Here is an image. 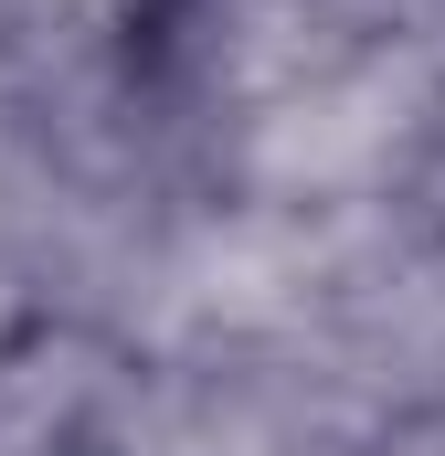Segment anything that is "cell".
<instances>
[{"label": "cell", "instance_id": "6da1fadb", "mask_svg": "<svg viewBox=\"0 0 445 456\" xmlns=\"http://www.w3.org/2000/svg\"><path fill=\"white\" fill-rule=\"evenodd\" d=\"M435 138H445V75L414 43H350L287 96L191 138L181 181L222 202H276V213H382L425 170Z\"/></svg>", "mask_w": 445, "mask_h": 456}, {"label": "cell", "instance_id": "7a4b0ae2", "mask_svg": "<svg viewBox=\"0 0 445 456\" xmlns=\"http://www.w3.org/2000/svg\"><path fill=\"white\" fill-rule=\"evenodd\" d=\"M371 403L339 393L308 350H213V361H138L107 456H360Z\"/></svg>", "mask_w": 445, "mask_h": 456}, {"label": "cell", "instance_id": "3957f363", "mask_svg": "<svg viewBox=\"0 0 445 456\" xmlns=\"http://www.w3.org/2000/svg\"><path fill=\"white\" fill-rule=\"evenodd\" d=\"M127 382H138V350L107 319L32 308L0 340V456H107Z\"/></svg>", "mask_w": 445, "mask_h": 456}, {"label": "cell", "instance_id": "277c9868", "mask_svg": "<svg viewBox=\"0 0 445 456\" xmlns=\"http://www.w3.org/2000/svg\"><path fill=\"white\" fill-rule=\"evenodd\" d=\"M360 456H445V403H403V414H382Z\"/></svg>", "mask_w": 445, "mask_h": 456}, {"label": "cell", "instance_id": "5b68a950", "mask_svg": "<svg viewBox=\"0 0 445 456\" xmlns=\"http://www.w3.org/2000/svg\"><path fill=\"white\" fill-rule=\"evenodd\" d=\"M43 297H32V255H21V233H11V213H0V340L32 319Z\"/></svg>", "mask_w": 445, "mask_h": 456}]
</instances>
